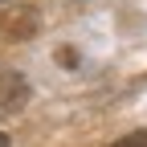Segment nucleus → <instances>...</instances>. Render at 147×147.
<instances>
[{
    "mask_svg": "<svg viewBox=\"0 0 147 147\" xmlns=\"http://www.w3.org/2000/svg\"><path fill=\"white\" fill-rule=\"evenodd\" d=\"M33 29H37L33 8H25V12H8V21H0V33H4V37H29Z\"/></svg>",
    "mask_w": 147,
    "mask_h": 147,
    "instance_id": "2",
    "label": "nucleus"
},
{
    "mask_svg": "<svg viewBox=\"0 0 147 147\" xmlns=\"http://www.w3.org/2000/svg\"><path fill=\"white\" fill-rule=\"evenodd\" d=\"M29 102V82L21 78V74H12V69H0V110H21Z\"/></svg>",
    "mask_w": 147,
    "mask_h": 147,
    "instance_id": "1",
    "label": "nucleus"
},
{
    "mask_svg": "<svg viewBox=\"0 0 147 147\" xmlns=\"http://www.w3.org/2000/svg\"><path fill=\"white\" fill-rule=\"evenodd\" d=\"M110 147H147V127H143V131H131V135H123V139H115Z\"/></svg>",
    "mask_w": 147,
    "mask_h": 147,
    "instance_id": "3",
    "label": "nucleus"
},
{
    "mask_svg": "<svg viewBox=\"0 0 147 147\" xmlns=\"http://www.w3.org/2000/svg\"><path fill=\"white\" fill-rule=\"evenodd\" d=\"M0 147H8V135H4V131H0Z\"/></svg>",
    "mask_w": 147,
    "mask_h": 147,
    "instance_id": "4",
    "label": "nucleus"
}]
</instances>
